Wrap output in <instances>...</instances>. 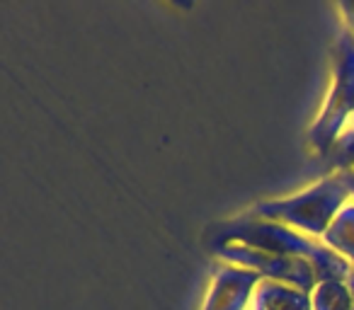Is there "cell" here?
<instances>
[{
    "label": "cell",
    "instance_id": "obj_1",
    "mask_svg": "<svg viewBox=\"0 0 354 310\" xmlns=\"http://www.w3.org/2000/svg\"><path fill=\"white\" fill-rule=\"evenodd\" d=\"M349 189L339 175L335 177H325L315 182L313 187L304 189V192L294 194L289 199H279V202L260 204L252 216L270 218V221H279L284 226L294 228L296 233L306 238L320 240L325 231L330 228L333 218L339 213V209L349 202Z\"/></svg>",
    "mask_w": 354,
    "mask_h": 310
},
{
    "label": "cell",
    "instance_id": "obj_2",
    "mask_svg": "<svg viewBox=\"0 0 354 310\" xmlns=\"http://www.w3.org/2000/svg\"><path fill=\"white\" fill-rule=\"evenodd\" d=\"M216 257L226 264L243 267L248 271H255L260 279L281 281V284L296 286L301 291H313L318 284V274H315L313 264L304 257H286L274 255V252H262L252 250L248 245H238V242H223L218 245Z\"/></svg>",
    "mask_w": 354,
    "mask_h": 310
},
{
    "label": "cell",
    "instance_id": "obj_3",
    "mask_svg": "<svg viewBox=\"0 0 354 310\" xmlns=\"http://www.w3.org/2000/svg\"><path fill=\"white\" fill-rule=\"evenodd\" d=\"M223 242H238V245H248V247H252V250L310 260V255H313V250L318 247L320 240L301 235L294 228L284 226V223H279V221L250 216V218H243V221H236L233 226H228V231L223 233V238H221V245Z\"/></svg>",
    "mask_w": 354,
    "mask_h": 310
},
{
    "label": "cell",
    "instance_id": "obj_4",
    "mask_svg": "<svg viewBox=\"0 0 354 310\" xmlns=\"http://www.w3.org/2000/svg\"><path fill=\"white\" fill-rule=\"evenodd\" d=\"M260 281L255 271L221 262L214 269L199 310H250L252 293Z\"/></svg>",
    "mask_w": 354,
    "mask_h": 310
},
{
    "label": "cell",
    "instance_id": "obj_5",
    "mask_svg": "<svg viewBox=\"0 0 354 310\" xmlns=\"http://www.w3.org/2000/svg\"><path fill=\"white\" fill-rule=\"evenodd\" d=\"M250 310H313L310 293L281 281L262 279L252 293Z\"/></svg>",
    "mask_w": 354,
    "mask_h": 310
},
{
    "label": "cell",
    "instance_id": "obj_6",
    "mask_svg": "<svg viewBox=\"0 0 354 310\" xmlns=\"http://www.w3.org/2000/svg\"><path fill=\"white\" fill-rule=\"evenodd\" d=\"M320 242L354 267V199H349L339 209V213L333 218V223L325 231V235L320 238Z\"/></svg>",
    "mask_w": 354,
    "mask_h": 310
},
{
    "label": "cell",
    "instance_id": "obj_7",
    "mask_svg": "<svg viewBox=\"0 0 354 310\" xmlns=\"http://www.w3.org/2000/svg\"><path fill=\"white\" fill-rule=\"evenodd\" d=\"M310 305L313 310H352V291L347 281H318L310 291Z\"/></svg>",
    "mask_w": 354,
    "mask_h": 310
},
{
    "label": "cell",
    "instance_id": "obj_8",
    "mask_svg": "<svg viewBox=\"0 0 354 310\" xmlns=\"http://www.w3.org/2000/svg\"><path fill=\"white\" fill-rule=\"evenodd\" d=\"M339 177L344 180V184H347V189H349V197L354 199V168H349V170H344Z\"/></svg>",
    "mask_w": 354,
    "mask_h": 310
},
{
    "label": "cell",
    "instance_id": "obj_9",
    "mask_svg": "<svg viewBox=\"0 0 354 310\" xmlns=\"http://www.w3.org/2000/svg\"><path fill=\"white\" fill-rule=\"evenodd\" d=\"M347 286H349V291H352V300H354V271L347 276ZM354 310V308H352Z\"/></svg>",
    "mask_w": 354,
    "mask_h": 310
},
{
    "label": "cell",
    "instance_id": "obj_10",
    "mask_svg": "<svg viewBox=\"0 0 354 310\" xmlns=\"http://www.w3.org/2000/svg\"><path fill=\"white\" fill-rule=\"evenodd\" d=\"M342 10H347L349 15H352V20H349V22H352V25H354V6H342Z\"/></svg>",
    "mask_w": 354,
    "mask_h": 310
}]
</instances>
